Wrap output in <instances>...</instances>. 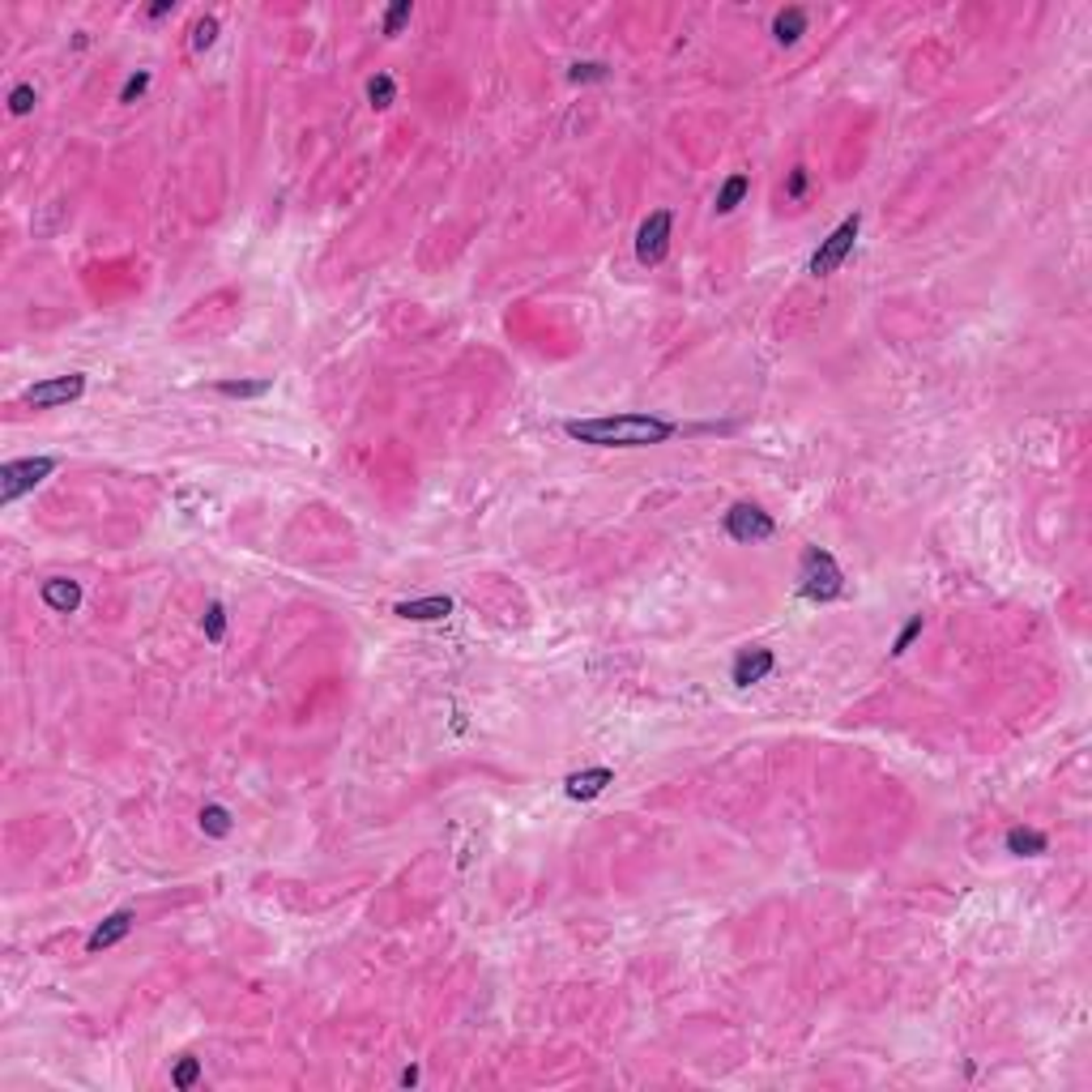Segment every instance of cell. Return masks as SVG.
<instances>
[{"instance_id":"cell-1","label":"cell","mask_w":1092,"mask_h":1092,"mask_svg":"<svg viewBox=\"0 0 1092 1092\" xmlns=\"http://www.w3.org/2000/svg\"><path fill=\"white\" fill-rule=\"evenodd\" d=\"M563 431L593 448H649L675 439V423L657 414H602V418H568Z\"/></svg>"},{"instance_id":"cell-2","label":"cell","mask_w":1092,"mask_h":1092,"mask_svg":"<svg viewBox=\"0 0 1092 1092\" xmlns=\"http://www.w3.org/2000/svg\"><path fill=\"white\" fill-rule=\"evenodd\" d=\"M841 593H845L841 563L828 555V551L811 546L798 563V598H806V602H836Z\"/></svg>"},{"instance_id":"cell-3","label":"cell","mask_w":1092,"mask_h":1092,"mask_svg":"<svg viewBox=\"0 0 1092 1092\" xmlns=\"http://www.w3.org/2000/svg\"><path fill=\"white\" fill-rule=\"evenodd\" d=\"M56 474V457H22V462H4L0 465V504H13L22 500L26 491L51 478Z\"/></svg>"},{"instance_id":"cell-4","label":"cell","mask_w":1092,"mask_h":1092,"mask_svg":"<svg viewBox=\"0 0 1092 1092\" xmlns=\"http://www.w3.org/2000/svg\"><path fill=\"white\" fill-rule=\"evenodd\" d=\"M670 235H675V214L670 210H653L636 231V261L640 265H661L670 256Z\"/></svg>"},{"instance_id":"cell-5","label":"cell","mask_w":1092,"mask_h":1092,"mask_svg":"<svg viewBox=\"0 0 1092 1092\" xmlns=\"http://www.w3.org/2000/svg\"><path fill=\"white\" fill-rule=\"evenodd\" d=\"M858 231H862V218H858V214H850V218L841 222V226H836V231H832V235H828V240L815 248V256H811V265H806V269H811L815 278H828V273H836V269L845 265V256L853 252V243H858Z\"/></svg>"},{"instance_id":"cell-6","label":"cell","mask_w":1092,"mask_h":1092,"mask_svg":"<svg viewBox=\"0 0 1092 1092\" xmlns=\"http://www.w3.org/2000/svg\"><path fill=\"white\" fill-rule=\"evenodd\" d=\"M86 393V376L81 371H69V376H56V380H39V385H30V389L22 393L26 406H34V410H51V406H69V401H77Z\"/></svg>"},{"instance_id":"cell-7","label":"cell","mask_w":1092,"mask_h":1092,"mask_svg":"<svg viewBox=\"0 0 1092 1092\" xmlns=\"http://www.w3.org/2000/svg\"><path fill=\"white\" fill-rule=\"evenodd\" d=\"M726 534L734 542H768V538L777 534V521L760 508V504H734L726 512Z\"/></svg>"},{"instance_id":"cell-8","label":"cell","mask_w":1092,"mask_h":1092,"mask_svg":"<svg viewBox=\"0 0 1092 1092\" xmlns=\"http://www.w3.org/2000/svg\"><path fill=\"white\" fill-rule=\"evenodd\" d=\"M397 619L406 623H436V619H448L453 615V598L448 593H427V598H410V602H397L393 607Z\"/></svg>"},{"instance_id":"cell-9","label":"cell","mask_w":1092,"mask_h":1092,"mask_svg":"<svg viewBox=\"0 0 1092 1092\" xmlns=\"http://www.w3.org/2000/svg\"><path fill=\"white\" fill-rule=\"evenodd\" d=\"M773 666H777L773 649H743V653L734 657V670H729V679L738 683V687H752V683H764V679H768V675H773Z\"/></svg>"},{"instance_id":"cell-10","label":"cell","mask_w":1092,"mask_h":1092,"mask_svg":"<svg viewBox=\"0 0 1092 1092\" xmlns=\"http://www.w3.org/2000/svg\"><path fill=\"white\" fill-rule=\"evenodd\" d=\"M133 926H137V913H133V909H116L111 918H103V922L95 926V935L86 939V951H107V947H116L120 939H128Z\"/></svg>"},{"instance_id":"cell-11","label":"cell","mask_w":1092,"mask_h":1092,"mask_svg":"<svg viewBox=\"0 0 1092 1092\" xmlns=\"http://www.w3.org/2000/svg\"><path fill=\"white\" fill-rule=\"evenodd\" d=\"M607 785H615V773H610L607 764H598V768H581V773H572V777L563 781V794L572 802H589L598 798Z\"/></svg>"},{"instance_id":"cell-12","label":"cell","mask_w":1092,"mask_h":1092,"mask_svg":"<svg viewBox=\"0 0 1092 1092\" xmlns=\"http://www.w3.org/2000/svg\"><path fill=\"white\" fill-rule=\"evenodd\" d=\"M39 598H43V607L56 610V615H73V610L81 607V584L69 581V577H51V581H43Z\"/></svg>"},{"instance_id":"cell-13","label":"cell","mask_w":1092,"mask_h":1092,"mask_svg":"<svg viewBox=\"0 0 1092 1092\" xmlns=\"http://www.w3.org/2000/svg\"><path fill=\"white\" fill-rule=\"evenodd\" d=\"M1045 850H1050V836L1037 832V828H1012L1007 832V853H1016V858H1042Z\"/></svg>"},{"instance_id":"cell-14","label":"cell","mask_w":1092,"mask_h":1092,"mask_svg":"<svg viewBox=\"0 0 1092 1092\" xmlns=\"http://www.w3.org/2000/svg\"><path fill=\"white\" fill-rule=\"evenodd\" d=\"M773 34H777V43H798L802 34H806V9H798V4L781 9L777 18H773Z\"/></svg>"},{"instance_id":"cell-15","label":"cell","mask_w":1092,"mask_h":1092,"mask_svg":"<svg viewBox=\"0 0 1092 1092\" xmlns=\"http://www.w3.org/2000/svg\"><path fill=\"white\" fill-rule=\"evenodd\" d=\"M747 193H752V179H747V175H729L726 184H722V193H717V201H713V210H717V214H734Z\"/></svg>"},{"instance_id":"cell-16","label":"cell","mask_w":1092,"mask_h":1092,"mask_svg":"<svg viewBox=\"0 0 1092 1092\" xmlns=\"http://www.w3.org/2000/svg\"><path fill=\"white\" fill-rule=\"evenodd\" d=\"M201 832L205 836H231V811L226 806H218V802H210V806H201Z\"/></svg>"},{"instance_id":"cell-17","label":"cell","mask_w":1092,"mask_h":1092,"mask_svg":"<svg viewBox=\"0 0 1092 1092\" xmlns=\"http://www.w3.org/2000/svg\"><path fill=\"white\" fill-rule=\"evenodd\" d=\"M367 98H371L376 111H389L393 103H397V81H393L389 73H376L371 81H367Z\"/></svg>"},{"instance_id":"cell-18","label":"cell","mask_w":1092,"mask_h":1092,"mask_svg":"<svg viewBox=\"0 0 1092 1092\" xmlns=\"http://www.w3.org/2000/svg\"><path fill=\"white\" fill-rule=\"evenodd\" d=\"M273 389V380H218V393L222 397H265V393Z\"/></svg>"},{"instance_id":"cell-19","label":"cell","mask_w":1092,"mask_h":1092,"mask_svg":"<svg viewBox=\"0 0 1092 1092\" xmlns=\"http://www.w3.org/2000/svg\"><path fill=\"white\" fill-rule=\"evenodd\" d=\"M201 631H205V640L222 645V636H226V607H222V602H210V607H205V615H201Z\"/></svg>"},{"instance_id":"cell-20","label":"cell","mask_w":1092,"mask_h":1092,"mask_svg":"<svg viewBox=\"0 0 1092 1092\" xmlns=\"http://www.w3.org/2000/svg\"><path fill=\"white\" fill-rule=\"evenodd\" d=\"M201 1080V1058H193V1054H184L179 1063H175V1071H171V1084L179 1092H188Z\"/></svg>"},{"instance_id":"cell-21","label":"cell","mask_w":1092,"mask_h":1092,"mask_svg":"<svg viewBox=\"0 0 1092 1092\" xmlns=\"http://www.w3.org/2000/svg\"><path fill=\"white\" fill-rule=\"evenodd\" d=\"M9 111H13V116H30V111H34V86H30V81H22V86L9 90Z\"/></svg>"},{"instance_id":"cell-22","label":"cell","mask_w":1092,"mask_h":1092,"mask_svg":"<svg viewBox=\"0 0 1092 1092\" xmlns=\"http://www.w3.org/2000/svg\"><path fill=\"white\" fill-rule=\"evenodd\" d=\"M922 628H926V623H922V615H913V619H909L905 628H900V636H897V640H892V653H897V657H900V653H909V645H913V640L922 636Z\"/></svg>"},{"instance_id":"cell-23","label":"cell","mask_w":1092,"mask_h":1092,"mask_svg":"<svg viewBox=\"0 0 1092 1092\" xmlns=\"http://www.w3.org/2000/svg\"><path fill=\"white\" fill-rule=\"evenodd\" d=\"M214 39H218V18H201V22L193 26V48L196 51L214 48Z\"/></svg>"},{"instance_id":"cell-24","label":"cell","mask_w":1092,"mask_h":1092,"mask_svg":"<svg viewBox=\"0 0 1092 1092\" xmlns=\"http://www.w3.org/2000/svg\"><path fill=\"white\" fill-rule=\"evenodd\" d=\"M149 86V69H137V73H128V81L120 86V103H137V98L146 95Z\"/></svg>"},{"instance_id":"cell-25","label":"cell","mask_w":1092,"mask_h":1092,"mask_svg":"<svg viewBox=\"0 0 1092 1092\" xmlns=\"http://www.w3.org/2000/svg\"><path fill=\"white\" fill-rule=\"evenodd\" d=\"M410 13H414L410 0H397L389 13H385V34H401V26L410 22Z\"/></svg>"},{"instance_id":"cell-26","label":"cell","mask_w":1092,"mask_h":1092,"mask_svg":"<svg viewBox=\"0 0 1092 1092\" xmlns=\"http://www.w3.org/2000/svg\"><path fill=\"white\" fill-rule=\"evenodd\" d=\"M572 81L581 86V81H607V65H598V60H584V65H572Z\"/></svg>"},{"instance_id":"cell-27","label":"cell","mask_w":1092,"mask_h":1092,"mask_svg":"<svg viewBox=\"0 0 1092 1092\" xmlns=\"http://www.w3.org/2000/svg\"><path fill=\"white\" fill-rule=\"evenodd\" d=\"M802 193H806V167H794V171H790V184H785V196H790V201H798Z\"/></svg>"},{"instance_id":"cell-28","label":"cell","mask_w":1092,"mask_h":1092,"mask_svg":"<svg viewBox=\"0 0 1092 1092\" xmlns=\"http://www.w3.org/2000/svg\"><path fill=\"white\" fill-rule=\"evenodd\" d=\"M167 13H175V0H158V4H149V18L158 22V18H167Z\"/></svg>"},{"instance_id":"cell-29","label":"cell","mask_w":1092,"mask_h":1092,"mask_svg":"<svg viewBox=\"0 0 1092 1092\" xmlns=\"http://www.w3.org/2000/svg\"><path fill=\"white\" fill-rule=\"evenodd\" d=\"M401 1084H406V1088H414V1084H418V1067H406V1071H401Z\"/></svg>"}]
</instances>
